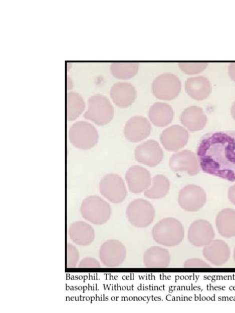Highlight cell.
Returning a JSON list of instances; mask_svg holds the SVG:
<instances>
[{"label":"cell","mask_w":235,"mask_h":313,"mask_svg":"<svg viewBox=\"0 0 235 313\" xmlns=\"http://www.w3.org/2000/svg\"><path fill=\"white\" fill-rule=\"evenodd\" d=\"M197 155L204 173L235 181V131L204 135L198 143Z\"/></svg>","instance_id":"6da1fadb"},{"label":"cell","mask_w":235,"mask_h":313,"mask_svg":"<svg viewBox=\"0 0 235 313\" xmlns=\"http://www.w3.org/2000/svg\"><path fill=\"white\" fill-rule=\"evenodd\" d=\"M153 237L156 242L168 247L180 244L184 231L181 223L173 218H166L154 226Z\"/></svg>","instance_id":"7a4b0ae2"},{"label":"cell","mask_w":235,"mask_h":313,"mask_svg":"<svg viewBox=\"0 0 235 313\" xmlns=\"http://www.w3.org/2000/svg\"><path fill=\"white\" fill-rule=\"evenodd\" d=\"M83 218L96 225H101L109 220L111 216V207L100 196H88L83 201L80 207Z\"/></svg>","instance_id":"3957f363"},{"label":"cell","mask_w":235,"mask_h":313,"mask_svg":"<svg viewBox=\"0 0 235 313\" xmlns=\"http://www.w3.org/2000/svg\"><path fill=\"white\" fill-rule=\"evenodd\" d=\"M114 109L107 97L96 94L88 100V108L84 118L99 126H103L112 121Z\"/></svg>","instance_id":"277c9868"},{"label":"cell","mask_w":235,"mask_h":313,"mask_svg":"<svg viewBox=\"0 0 235 313\" xmlns=\"http://www.w3.org/2000/svg\"><path fill=\"white\" fill-rule=\"evenodd\" d=\"M69 140L76 148L88 150L95 147L99 140V134L95 127L85 121H79L71 127Z\"/></svg>","instance_id":"5b68a950"},{"label":"cell","mask_w":235,"mask_h":313,"mask_svg":"<svg viewBox=\"0 0 235 313\" xmlns=\"http://www.w3.org/2000/svg\"><path fill=\"white\" fill-rule=\"evenodd\" d=\"M126 215L132 225L143 228L153 223L155 217V210L150 202L143 199H137L129 204Z\"/></svg>","instance_id":"8992f818"},{"label":"cell","mask_w":235,"mask_h":313,"mask_svg":"<svg viewBox=\"0 0 235 313\" xmlns=\"http://www.w3.org/2000/svg\"><path fill=\"white\" fill-rule=\"evenodd\" d=\"M181 83L175 74L164 73L154 80L152 91L156 98L164 101H171L180 93Z\"/></svg>","instance_id":"52a82bcc"},{"label":"cell","mask_w":235,"mask_h":313,"mask_svg":"<svg viewBox=\"0 0 235 313\" xmlns=\"http://www.w3.org/2000/svg\"><path fill=\"white\" fill-rule=\"evenodd\" d=\"M101 195L112 203H122L126 198L127 190L122 178L117 174H108L99 184Z\"/></svg>","instance_id":"ba28073f"},{"label":"cell","mask_w":235,"mask_h":313,"mask_svg":"<svg viewBox=\"0 0 235 313\" xmlns=\"http://www.w3.org/2000/svg\"><path fill=\"white\" fill-rule=\"evenodd\" d=\"M99 257L104 266L109 268L120 267L126 259L125 246L117 240H107L101 246Z\"/></svg>","instance_id":"9c48e42d"},{"label":"cell","mask_w":235,"mask_h":313,"mask_svg":"<svg viewBox=\"0 0 235 313\" xmlns=\"http://www.w3.org/2000/svg\"><path fill=\"white\" fill-rule=\"evenodd\" d=\"M206 195L202 188L195 185H189L179 192L178 203L187 212H197L205 204Z\"/></svg>","instance_id":"30bf717a"},{"label":"cell","mask_w":235,"mask_h":313,"mask_svg":"<svg viewBox=\"0 0 235 313\" xmlns=\"http://www.w3.org/2000/svg\"><path fill=\"white\" fill-rule=\"evenodd\" d=\"M135 158L138 162L149 167H155L162 161L164 152L156 141L150 140L136 147Z\"/></svg>","instance_id":"8fae6325"},{"label":"cell","mask_w":235,"mask_h":313,"mask_svg":"<svg viewBox=\"0 0 235 313\" xmlns=\"http://www.w3.org/2000/svg\"><path fill=\"white\" fill-rule=\"evenodd\" d=\"M160 140L166 150L176 152L187 145L189 133L181 126H171L162 132Z\"/></svg>","instance_id":"7c38bea8"},{"label":"cell","mask_w":235,"mask_h":313,"mask_svg":"<svg viewBox=\"0 0 235 313\" xmlns=\"http://www.w3.org/2000/svg\"><path fill=\"white\" fill-rule=\"evenodd\" d=\"M169 166L171 170L186 171L191 176L197 175L200 171L197 157L189 150H184L174 154L170 158Z\"/></svg>","instance_id":"4fadbf2b"},{"label":"cell","mask_w":235,"mask_h":313,"mask_svg":"<svg viewBox=\"0 0 235 313\" xmlns=\"http://www.w3.org/2000/svg\"><path fill=\"white\" fill-rule=\"evenodd\" d=\"M215 233L208 221L197 220L190 226L188 231V240L196 247L206 246L214 240Z\"/></svg>","instance_id":"5bb4252c"},{"label":"cell","mask_w":235,"mask_h":313,"mask_svg":"<svg viewBox=\"0 0 235 313\" xmlns=\"http://www.w3.org/2000/svg\"><path fill=\"white\" fill-rule=\"evenodd\" d=\"M151 126L144 116H135L129 119L124 127V135L132 143H138L150 136Z\"/></svg>","instance_id":"9a60e30c"},{"label":"cell","mask_w":235,"mask_h":313,"mask_svg":"<svg viewBox=\"0 0 235 313\" xmlns=\"http://www.w3.org/2000/svg\"><path fill=\"white\" fill-rule=\"evenodd\" d=\"M126 180L130 192L139 194L145 192L151 184L150 171L140 166H132L126 174Z\"/></svg>","instance_id":"2e32d148"},{"label":"cell","mask_w":235,"mask_h":313,"mask_svg":"<svg viewBox=\"0 0 235 313\" xmlns=\"http://www.w3.org/2000/svg\"><path fill=\"white\" fill-rule=\"evenodd\" d=\"M204 258L215 266L220 267L226 264L230 257V250L227 243L221 240L212 241L203 250Z\"/></svg>","instance_id":"e0dca14e"},{"label":"cell","mask_w":235,"mask_h":313,"mask_svg":"<svg viewBox=\"0 0 235 313\" xmlns=\"http://www.w3.org/2000/svg\"><path fill=\"white\" fill-rule=\"evenodd\" d=\"M110 97L114 104L120 108H126L134 103L136 90L133 85L127 82H118L110 90Z\"/></svg>","instance_id":"ac0fdd59"},{"label":"cell","mask_w":235,"mask_h":313,"mask_svg":"<svg viewBox=\"0 0 235 313\" xmlns=\"http://www.w3.org/2000/svg\"><path fill=\"white\" fill-rule=\"evenodd\" d=\"M180 121L182 125L191 132L201 131L207 123V116L201 108L190 106L182 113Z\"/></svg>","instance_id":"d6986e66"},{"label":"cell","mask_w":235,"mask_h":313,"mask_svg":"<svg viewBox=\"0 0 235 313\" xmlns=\"http://www.w3.org/2000/svg\"><path fill=\"white\" fill-rule=\"evenodd\" d=\"M69 235L72 241L80 246H88L95 240V233L92 226L84 221H76L69 228Z\"/></svg>","instance_id":"ffe728a7"},{"label":"cell","mask_w":235,"mask_h":313,"mask_svg":"<svg viewBox=\"0 0 235 313\" xmlns=\"http://www.w3.org/2000/svg\"><path fill=\"white\" fill-rule=\"evenodd\" d=\"M211 90V82L204 76L188 79L185 84V90L188 95L197 101H202L208 98Z\"/></svg>","instance_id":"44dd1931"},{"label":"cell","mask_w":235,"mask_h":313,"mask_svg":"<svg viewBox=\"0 0 235 313\" xmlns=\"http://www.w3.org/2000/svg\"><path fill=\"white\" fill-rule=\"evenodd\" d=\"M170 261L169 252L160 246H152L145 251L143 256V262L147 268H167Z\"/></svg>","instance_id":"7402d4cb"},{"label":"cell","mask_w":235,"mask_h":313,"mask_svg":"<svg viewBox=\"0 0 235 313\" xmlns=\"http://www.w3.org/2000/svg\"><path fill=\"white\" fill-rule=\"evenodd\" d=\"M148 116L154 126L164 127L173 121L174 113L169 104L156 102L150 107Z\"/></svg>","instance_id":"603a6c76"},{"label":"cell","mask_w":235,"mask_h":313,"mask_svg":"<svg viewBox=\"0 0 235 313\" xmlns=\"http://www.w3.org/2000/svg\"><path fill=\"white\" fill-rule=\"evenodd\" d=\"M218 232L222 237L230 239L235 236V210L225 209L218 214L216 220Z\"/></svg>","instance_id":"cb8c5ba5"},{"label":"cell","mask_w":235,"mask_h":313,"mask_svg":"<svg viewBox=\"0 0 235 313\" xmlns=\"http://www.w3.org/2000/svg\"><path fill=\"white\" fill-rule=\"evenodd\" d=\"M170 183L167 177L159 174L153 179L151 186L144 192L146 197L153 199L164 198L169 192Z\"/></svg>","instance_id":"d4e9b609"},{"label":"cell","mask_w":235,"mask_h":313,"mask_svg":"<svg viewBox=\"0 0 235 313\" xmlns=\"http://www.w3.org/2000/svg\"><path fill=\"white\" fill-rule=\"evenodd\" d=\"M139 65L137 63L116 62L110 65V71L113 77L119 80H129L139 71Z\"/></svg>","instance_id":"484cf974"},{"label":"cell","mask_w":235,"mask_h":313,"mask_svg":"<svg viewBox=\"0 0 235 313\" xmlns=\"http://www.w3.org/2000/svg\"><path fill=\"white\" fill-rule=\"evenodd\" d=\"M85 108L84 100L79 94L69 93L66 98V115L69 121L76 120L84 112Z\"/></svg>","instance_id":"4316f807"},{"label":"cell","mask_w":235,"mask_h":313,"mask_svg":"<svg viewBox=\"0 0 235 313\" xmlns=\"http://www.w3.org/2000/svg\"><path fill=\"white\" fill-rule=\"evenodd\" d=\"M208 66L207 63L183 62L179 64V68L185 74L195 75L203 72Z\"/></svg>","instance_id":"83f0119b"},{"label":"cell","mask_w":235,"mask_h":313,"mask_svg":"<svg viewBox=\"0 0 235 313\" xmlns=\"http://www.w3.org/2000/svg\"><path fill=\"white\" fill-rule=\"evenodd\" d=\"M79 257V251L76 246L71 243H68L66 246V267H76L78 264Z\"/></svg>","instance_id":"f1b7e54d"},{"label":"cell","mask_w":235,"mask_h":313,"mask_svg":"<svg viewBox=\"0 0 235 313\" xmlns=\"http://www.w3.org/2000/svg\"><path fill=\"white\" fill-rule=\"evenodd\" d=\"M184 267L185 268H209L208 263L203 261L200 259L193 258L187 260L184 263Z\"/></svg>","instance_id":"f546056e"},{"label":"cell","mask_w":235,"mask_h":313,"mask_svg":"<svg viewBox=\"0 0 235 313\" xmlns=\"http://www.w3.org/2000/svg\"><path fill=\"white\" fill-rule=\"evenodd\" d=\"M79 268H100L101 263L93 257H85L80 261Z\"/></svg>","instance_id":"4dcf8cb0"},{"label":"cell","mask_w":235,"mask_h":313,"mask_svg":"<svg viewBox=\"0 0 235 313\" xmlns=\"http://www.w3.org/2000/svg\"><path fill=\"white\" fill-rule=\"evenodd\" d=\"M228 196L229 201L235 205V184L229 188Z\"/></svg>","instance_id":"1f68e13d"},{"label":"cell","mask_w":235,"mask_h":313,"mask_svg":"<svg viewBox=\"0 0 235 313\" xmlns=\"http://www.w3.org/2000/svg\"><path fill=\"white\" fill-rule=\"evenodd\" d=\"M229 76L235 82V63H232L228 66Z\"/></svg>","instance_id":"d6a6232c"},{"label":"cell","mask_w":235,"mask_h":313,"mask_svg":"<svg viewBox=\"0 0 235 313\" xmlns=\"http://www.w3.org/2000/svg\"><path fill=\"white\" fill-rule=\"evenodd\" d=\"M231 113L232 117H233V118L234 119V120L235 121V101L234 102V103L233 104V105H232L231 109Z\"/></svg>","instance_id":"836d02e7"},{"label":"cell","mask_w":235,"mask_h":313,"mask_svg":"<svg viewBox=\"0 0 235 313\" xmlns=\"http://www.w3.org/2000/svg\"><path fill=\"white\" fill-rule=\"evenodd\" d=\"M233 259H234V261H235V248H234V253H233Z\"/></svg>","instance_id":"e575fe53"}]
</instances>
